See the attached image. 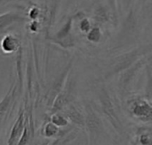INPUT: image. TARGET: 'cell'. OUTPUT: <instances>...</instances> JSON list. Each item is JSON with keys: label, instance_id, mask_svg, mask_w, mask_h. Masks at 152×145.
I'll return each instance as SVG.
<instances>
[{"label": "cell", "instance_id": "obj_1", "mask_svg": "<svg viewBox=\"0 0 152 145\" xmlns=\"http://www.w3.org/2000/svg\"><path fill=\"white\" fill-rule=\"evenodd\" d=\"M131 117L142 123L151 124L152 120L151 103L143 97L132 98L127 104Z\"/></svg>", "mask_w": 152, "mask_h": 145}, {"label": "cell", "instance_id": "obj_2", "mask_svg": "<svg viewBox=\"0 0 152 145\" xmlns=\"http://www.w3.org/2000/svg\"><path fill=\"white\" fill-rule=\"evenodd\" d=\"M18 91L19 84L17 81H14L6 92L5 96L0 101V132L13 110Z\"/></svg>", "mask_w": 152, "mask_h": 145}, {"label": "cell", "instance_id": "obj_3", "mask_svg": "<svg viewBox=\"0 0 152 145\" xmlns=\"http://www.w3.org/2000/svg\"><path fill=\"white\" fill-rule=\"evenodd\" d=\"M29 118L32 119L31 114L28 113L27 109L25 107L20 108L18 116L10 129V135L7 140V145H17L19 144L24 132L27 120Z\"/></svg>", "mask_w": 152, "mask_h": 145}, {"label": "cell", "instance_id": "obj_4", "mask_svg": "<svg viewBox=\"0 0 152 145\" xmlns=\"http://www.w3.org/2000/svg\"><path fill=\"white\" fill-rule=\"evenodd\" d=\"M72 29V19H69L68 22L60 29V31L54 35L53 42L65 48H69L74 45V38L71 34Z\"/></svg>", "mask_w": 152, "mask_h": 145}, {"label": "cell", "instance_id": "obj_5", "mask_svg": "<svg viewBox=\"0 0 152 145\" xmlns=\"http://www.w3.org/2000/svg\"><path fill=\"white\" fill-rule=\"evenodd\" d=\"M25 20H27V19L22 14L14 11L0 14V34L6 32L8 28H10L13 25L17 23H21Z\"/></svg>", "mask_w": 152, "mask_h": 145}, {"label": "cell", "instance_id": "obj_6", "mask_svg": "<svg viewBox=\"0 0 152 145\" xmlns=\"http://www.w3.org/2000/svg\"><path fill=\"white\" fill-rule=\"evenodd\" d=\"M20 39L12 34H6L0 41V49L5 54L15 53L20 49Z\"/></svg>", "mask_w": 152, "mask_h": 145}, {"label": "cell", "instance_id": "obj_7", "mask_svg": "<svg viewBox=\"0 0 152 145\" xmlns=\"http://www.w3.org/2000/svg\"><path fill=\"white\" fill-rule=\"evenodd\" d=\"M135 145H152L151 127L138 128L134 136Z\"/></svg>", "mask_w": 152, "mask_h": 145}, {"label": "cell", "instance_id": "obj_8", "mask_svg": "<svg viewBox=\"0 0 152 145\" xmlns=\"http://www.w3.org/2000/svg\"><path fill=\"white\" fill-rule=\"evenodd\" d=\"M40 133L45 138L51 139L60 136L61 128L54 125L53 122H51L49 120H46V121L40 128Z\"/></svg>", "mask_w": 152, "mask_h": 145}, {"label": "cell", "instance_id": "obj_9", "mask_svg": "<svg viewBox=\"0 0 152 145\" xmlns=\"http://www.w3.org/2000/svg\"><path fill=\"white\" fill-rule=\"evenodd\" d=\"M51 122H53L54 125H56L58 128H65L69 124V121L68 120V118L61 112H56V113H50L49 115V119H48Z\"/></svg>", "mask_w": 152, "mask_h": 145}, {"label": "cell", "instance_id": "obj_10", "mask_svg": "<svg viewBox=\"0 0 152 145\" xmlns=\"http://www.w3.org/2000/svg\"><path fill=\"white\" fill-rule=\"evenodd\" d=\"M86 39L92 43H99L102 39V32L97 26L92 27L86 33Z\"/></svg>", "mask_w": 152, "mask_h": 145}, {"label": "cell", "instance_id": "obj_11", "mask_svg": "<svg viewBox=\"0 0 152 145\" xmlns=\"http://www.w3.org/2000/svg\"><path fill=\"white\" fill-rule=\"evenodd\" d=\"M91 27H92L91 22H90V20H89L87 18L85 17V18H83V19L80 20V22H79V29H80L81 32L86 34V33L90 30Z\"/></svg>", "mask_w": 152, "mask_h": 145}, {"label": "cell", "instance_id": "obj_12", "mask_svg": "<svg viewBox=\"0 0 152 145\" xmlns=\"http://www.w3.org/2000/svg\"><path fill=\"white\" fill-rule=\"evenodd\" d=\"M5 2H8V0H0V5L3 4L5 3Z\"/></svg>", "mask_w": 152, "mask_h": 145}]
</instances>
